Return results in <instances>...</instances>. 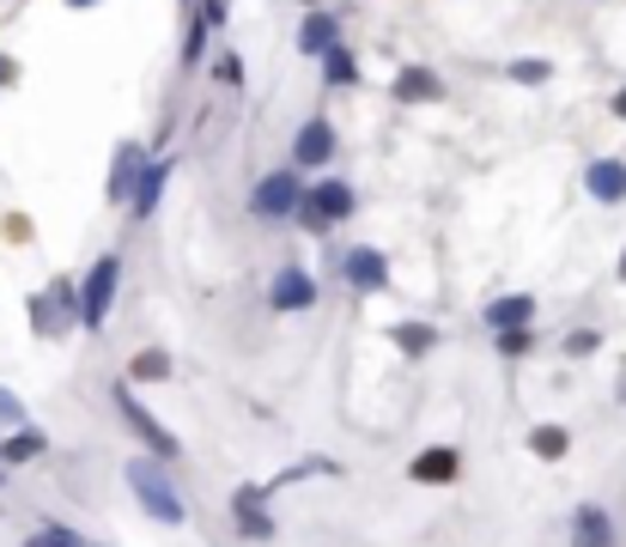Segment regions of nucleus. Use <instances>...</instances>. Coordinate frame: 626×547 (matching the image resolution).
I'll return each mask as SVG.
<instances>
[{
  "label": "nucleus",
  "instance_id": "f257e3e1",
  "mask_svg": "<svg viewBox=\"0 0 626 547\" xmlns=\"http://www.w3.org/2000/svg\"><path fill=\"white\" fill-rule=\"evenodd\" d=\"M128 487H134V499L146 505V517H158L165 529H183V523H189L183 493L170 487V475H165L158 456H134V462H128Z\"/></svg>",
  "mask_w": 626,
  "mask_h": 547
},
{
  "label": "nucleus",
  "instance_id": "f03ea898",
  "mask_svg": "<svg viewBox=\"0 0 626 547\" xmlns=\"http://www.w3.org/2000/svg\"><path fill=\"white\" fill-rule=\"evenodd\" d=\"M116 287H122V256H98L92 268H86V280H79V328H104L110 323V304H116Z\"/></svg>",
  "mask_w": 626,
  "mask_h": 547
},
{
  "label": "nucleus",
  "instance_id": "7ed1b4c3",
  "mask_svg": "<svg viewBox=\"0 0 626 547\" xmlns=\"http://www.w3.org/2000/svg\"><path fill=\"white\" fill-rule=\"evenodd\" d=\"M299 208H304V177L299 170H268V177L249 189V213H256L261 225L299 220Z\"/></svg>",
  "mask_w": 626,
  "mask_h": 547
},
{
  "label": "nucleus",
  "instance_id": "20e7f679",
  "mask_svg": "<svg viewBox=\"0 0 626 547\" xmlns=\"http://www.w3.org/2000/svg\"><path fill=\"white\" fill-rule=\"evenodd\" d=\"M353 213V189L340 177H323V182H311V189H304V208H299V225L304 232H316L323 237L328 225H340Z\"/></svg>",
  "mask_w": 626,
  "mask_h": 547
},
{
  "label": "nucleus",
  "instance_id": "39448f33",
  "mask_svg": "<svg viewBox=\"0 0 626 547\" xmlns=\"http://www.w3.org/2000/svg\"><path fill=\"white\" fill-rule=\"evenodd\" d=\"M116 408H122V420H128L134 432H141V444H146V456H158V462H177V456H183V444L170 438L165 426H158L153 420V408H141V395H134V383H116Z\"/></svg>",
  "mask_w": 626,
  "mask_h": 547
},
{
  "label": "nucleus",
  "instance_id": "423d86ee",
  "mask_svg": "<svg viewBox=\"0 0 626 547\" xmlns=\"http://www.w3.org/2000/svg\"><path fill=\"white\" fill-rule=\"evenodd\" d=\"M74 323H79V287L74 280H55L49 292L31 299V328H37V335H62V328H74Z\"/></svg>",
  "mask_w": 626,
  "mask_h": 547
},
{
  "label": "nucleus",
  "instance_id": "0eeeda50",
  "mask_svg": "<svg viewBox=\"0 0 626 547\" xmlns=\"http://www.w3.org/2000/svg\"><path fill=\"white\" fill-rule=\"evenodd\" d=\"M335 165V122L328 116H304L299 134H292V170H316Z\"/></svg>",
  "mask_w": 626,
  "mask_h": 547
},
{
  "label": "nucleus",
  "instance_id": "6e6552de",
  "mask_svg": "<svg viewBox=\"0 0 626 547\" xmlns=\"http://www.w3.org/2000/svg\"><path fill=\"white\" fill-rule=\"evenodd\" d=\"M335 268H340V280H347L353 292H383L390 287V261H383V249H371V244H353Z\"/></svg>",
  "mask_w": 626,
  "mask_h": 547
},
{
  "label": "nucleus",
  "instance_id": "1a4fd4ad",
  "mask_svg": "<svg viewBox=\"0 0 626 547\" xmlns=\"http://www.w3.org/2000/svg\"><path fill=\"white\" fill-rule=\"evenodd\" d=\"M268 304H275L280 316H299V311H316V280L299 268V261H287V268L275 274V287H268Z\"/></svg>",
  "mask_w": 626,
  "mask_h": 547
},
{
  "label": "nucleus",
  "instance_id": "9d476101",
  "mask_svg": "<svg viewBox=\"0 0 626 547\" xmlns=\"http://www.w3.org/2000/svg\"><path fill=\"white\" fill-rule=\"evenodd\" d=\"M146 165H153V158H146L141 141H122V146H116V165H110V201H116V208H128V201H134Z\"/></svg>",
  "mask_w": 626,
  "mask_h": 547
},
{
  "label": "nucleus",
  "instance_id": "9b49d317",
  "mask_svg": "<svg viewBox=\"0 0 626 547\" xmlns=\"http://www.w3.org/2000/svg\"><path fill=\"white\" fill-rule=\"evenodd\" d=\"M457 469H462V456L450 450V444H432V450H420L414 462H407V475H414L420 487H450Z\"/></svg>",
  "mask_w": 626,
  "mask_h": 547
},
{
  "label": "nucleus",
  "instance_id": "f8f14e48",
  "mask_svg": "<svg viewBox=\"0 0 626 547\" xmlns=\"http://www.w3.org/2000/svg\"><path fill=\"white\" fill-rule=\"evenodd\" d=\"M584 189H590V201H602V208L626 201V165H621V158H590V165H584Z\"/></svg>",
  "mask_w": 626,
  "mask_h": 547
},
{
  "label": "nucleus",
  "instance_id": "ddd939ff",
  "mask_svg": "<svg viewBox=\"0 0 626 547\" xmlns=\"http://www.w3.org/2000/svg\"><path fill=\"white\" fill-rule=\"evenodd\" d=\"M390 91H395V104H438L444 79L432 74V67H402V74L390 79Z\"/></svg>",
  "mask_w": 626,
  "mask_h": 547
},
{
  "label": "nucleus",
  "instance_id": "4468645a",
  "mask_svg": "<svg viewBox=\"0 0 626 547\" xmlns=\"http://www.w3.org/2000/svg\"><path fill=\"white\" fill-rule=\"evenodd\" d=\"M261 487H237V499H232V517H237V529L249 535V542H268V535H275V517H268V511H261Z\"/></svg>",
  "mask_w": 626,
  "mask_h": 547
},
{
  "label": "nucleus",
  "instance_id": "2eb2a0df",
  "mask_svg": "<svg viewBox=\"0 0 626 547\" xmlns=\"http://www.w3.org/2000/svg\"><path fill=\"white\" fill-rule=\"evenodd\" d=\"M328 49H340V19L328 7H316L299 25V55H328Z\"/></svg>",
  "mask_w": 626,
  "mask_h": 547
},
{
  "label": "nucleus",
  "instance_id": "dca6fc26",
  "mask_svg": "<svg viewBox=\"0 0 626 547\" xmlns=\"http://www.w3.org/2000/svg\"><path fill=\"white\" fill-rule=\"evenodd\" d=\"M43 450H49V438H43L37 426H13L7 438H0V469H25V462H37Z\"/></svg>",
  "mask_w": 626,
  "mask_h": 547
},
{
  "label": "nucleus",
  "instance_id": "f3484780",
  "mask_svg": "<svg viewBox=\"0 0 626 547\" xmlns=\"http://www.w3.org/2000/svg\"><path fill=\"white\" fill-rule=\"evenodd\" d=\"M572 547H614V517L602 505L572 511Z\"/></svg>",
  "mask_w": 626,
  "mask_h": 547
},
{
  "label": "nucleus",
  "instance_id": "a211bd4d",
  "mask_svg": "<svg viewBox=\"0 0 626 547\" xmlns=\"http://www.w3.org/2000/svg\"><path fill=\"white\" fill-rule=\"evenodd\" d=\"M529 316H535L529 292H505V299L487 304V328H493V335H505V328H529Z\"/></svg>",
  "mask_w": 626,
  "mask_h": 547
},
{
  "label": "nucleus",
  "instance_id": "6ab92c4d",
  "mask_svg": "<svg viewBox=\"0 0 626 547\" xmlns=\"http://www.w3.org/2000/svg\"><path fill=\"white\" fill-rule=\"evenodd\" d=\"M165 182H170V158H153V165L141 170V189H134V201H128V220H146V213L158 208Z\"/></svg>",
  "mask_w": 626,
  "mask_h": 547
},
{
  "label": "nucleus",
  "instance_id": "aec40b11",
  "mask_svg": "<svg viewBox=\"0 0 626 547\" xmlns=\"http://www.w3.org/2000/svg\"><path fill=\"white\" fill-rule=\"evenodd\" d=\"M390 341H395V353H407V359H432V353H438V328L432 323H395Z\"/></svg>",
  "mask_w": 626,
  "mask_h": 547
},
{
  "label": "nucleus",
  "instance_id": "412c9836",
  "mask_svg": "<svg viewBox=\"0 0 626 547\" xmlns=\"http://www.w3.org/2000/svg\"><path fill=\"white\" fill-rule=\"evenodd\" d=\"M529 450L541 456V462H560V456L572 450V432H566V426H535L529 432Z\"/></svg>",
  "mask_w": 626,
  "mask_h": 547
},
{
  "label": "nucleus",
  "instance_id": "4be33fe9",
  "mask_svg": "<svg viewBox=\"0 0 626 547\" xmlns=\"http://www.w3.org/2000/svg\"><path fill=\"white\" fill-rule=\"evenodd\" d=\"M323 86H359V62H353V49H328L323 55Z\"/></svg>",
  "mask_w": 626,
  "mask_h": 547
},
{
  "label": "nucleus",
  "instance_id": "5701e85b",
  "mask_svg": "<svg viewBox=\"0 0 626 547\" xmlns=\"http://www.w3.org/2000/svg\"><path fill=\"white\" fill-rule=\"evenodd\" d=\"M165 378H170V359H165V353H153V347H146V353H134L128 383H165Z\"/></svg>",
  "mask_w": 626,
  "mask_h": 547
},
{
  "label": "nucleus",
  "instance_id": "b1692460",
  "mask_svg": "<svg viewBox=\"0 0 626 547\" xmlns=\"http://www.w3.org/2000/svg\"><path fill=\"white\" fill-rule=\"evenodd\" d=\"M505 74L517 79V86H548V79H554V67L541 62V55H523V62H511Z\"/></svg>",
  "mask_w": 626,
  "mask_h": 547
},
{
  "label": "nucleus",
  "instance_id": "393cba45",
  "mask_svg": "<svg viewBox=\"0 0 626 547\" xmlns=\"http://www.w3.org/2000/svg\"><path fill=\"white\" fill-rule=\"evenodd\" d=\"M201 49H208V25L195 19V25H189V37H183V74H195V67H201Z\"/></svg>",
  "mask_w": 626,
  "mask_h": 547
},
{
  "label": "nucleus",
  "instance_id": "a878e982",
  "mask_svg": "<svg viewBox=\"0 0 626 547\" xmlns=\"http://www.w3.org/2000/svg\"><path fill=\"white\" fill-rule=\"evenodd\" d=\"M25 547H86V542H79L74 529H55V523H49V529H43V535H31Z\"/></svg>",
  "mask_w": 626,
  "mask_h": 547
},
{
  "label": "nucleus",
  "instance_id": "bb28decb",
  "mask_svg": "<svg viewBox=\"0 0 626 547\" xmlns=\"http://www.w3.org/2000/svg\"><path fill=\"white\" fill-rule=\"evenodd\" d=\"M596 347H602L596 328H572V335H566V353H572V359H584V353H596Z\"/></svg>",
  "mask_w": 626,
  "mask_h": 547
},
{
  "label": "nucleus",
  "instance_id": "cd10ccee",
  "mask_svg": "<svg viewBox=\"0 0 626 547\" xmlns=\"http://www.w3.org/2000/svg\"><path fill=\"white\" fill-rule=\"evenodd\" d=\"M213 79H220V86H244V62H237V55H220V62H213Z\"/></svg>",
  "mask_w": 626,
  "mask_h": 547
},
{
  "label": "nucleus",
  "instance_id": "c85d7f7f",
  "mask_svg": "<svg viewBox=\"0 0 626 547\" xmlns=\"http://www.w3.org/2000/svg\"><path fill=\"white\" fill-rule=\"evenodd\" d=\"M225 13H232V0H201V13H195V19H201L208 31H220V25H225Z\"/></svg>",
  "mask_w": 626,
  "mask_h": 547
},
{
  "label": "nucleus",
  "instance_id": "c756f323",
  "mask_svg": "<svg viewBox=\"0 0 626 547\" xmlns=\"http://www.w3.org/2000/svg\"><path fill=\"white\" fill-rule=\"evenodd\" d=\"M499 353H505V359L529 353V328H505V335H499Z\"/></svg>",
  "mask_w": 626,
  "mask_h": 547
},
{
  "label": "nucleus",
  "instance_id": "7c9ffc66",
  "mask_svg": "<svg viewBox=\"0 0 626 547\" xmlns=\"http://www.w3.org/2000/svg\"><path fill=\"white\" fill-rule=\"evenodd\" d=\"M19 420H25V402L13 390H0V426H19Z\"/></svg>",
  "mask_w": 626,
  "mask_h": 547
},
{
  "label": "nucleus",
  "instance_id": "2f4dec72",
  "mask_svg": "<svg viewBox=\"0 0 626 547\" xmlns=\"http://www.w3.org/2000/svg\"><path fill=\"white\" fill-rule=\"evenodd\" d=\"M0 86H13V55H0Z\"/></svg>",
  "mask_w": 626,
  "mask_h": 547
},
{
  "label": "nucleus",
  "instance_id": "473e14b6",
  "mask_svg": "<svg viewBox=\"0 0 626 547\" xmlns=\"http://www.w3.org/2000/svg\"><path fill=\"white\" fill-rule=\"evenodd\" d=\"M614 116H621V122H626V86H621V91H614Z\"/></svg>",
  "mask_w": 626,
  "mask_h": 547
},
{
  "label": "nucleus",
  "instance_id": "72a5a7b5",
  "mask_svg": "<svg viewBox=\"0 0 626 547\" xmlns=\"http://www.w3.org/2000/svg\"><path fill=\"white\" fill-rule=\"evenodd\" d=\"M67 7H98V0H67Z\"/></svg>",
  "mask_w": 626,
  "mask_h": 547
},
{
  "label": "nucleus",
  "instance_id": "f704fd0d",
  "mask_svg": "<svg viewBox=\"0 0 626 547\" xmlns=\"http://www.w3.org/2000/svg\"><path fill=\"white\" fill-rule=\"evenodd\" d=\"M621 280H626V249H621Z\"/></svg>",
  "mask_w": 626,
  "mask_h": 547
},
{
  "label": "nucleus",
  "instance_id": "c9c22d12",
  "mask_svg": "<svg viewBox=\"0 0 626 547\" xmlns=\"http://www.w3.org/2000/svg\"><path fill=\"white\" fill-rule=\"evenodd\" d=\"M299 7H316V0H299Z\"/></svg>",
  "mask_w": 626,
  "mask_h": 547
}]
</instances>
